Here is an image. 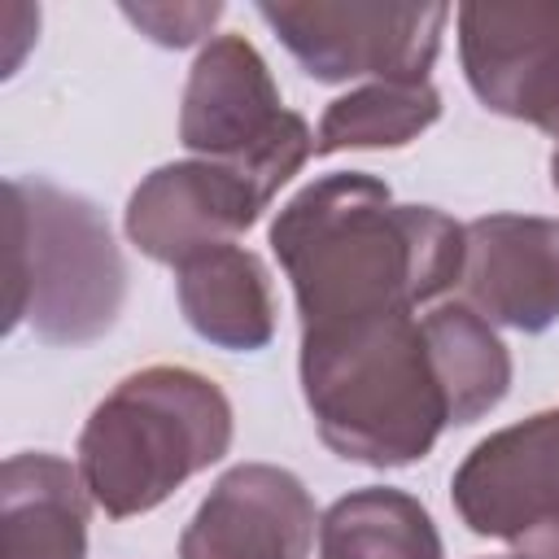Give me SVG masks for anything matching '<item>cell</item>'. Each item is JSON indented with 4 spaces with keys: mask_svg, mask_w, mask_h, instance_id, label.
<instances>
[{
    "mask_svg": "<svg viewBox=\"0 0 559 559\" xmlns=\"http://www.w3.org/2000/svg\"><path fill=\"white\" fill-rule=\"evenodd\" d=\"M319 559H445V546L419 498L362 485L319 515Z\"/></svg>",
    "mask_w": 559,
    "mask_h": 559,
    "instance_id": "obj_15",
    "label": "cell"
},
{
    "mask_svg": "<svg viewBox=\"0 0 559 559\" xmlns=\"http://www.w3.org/2000/svg\"><path fill=\"white\" fill-rule=\"evenodd\" d=\"M179 140L205 162L240 170L266 201L314 157L301 114L284 109L262 52L245 35H214L183 83Z\"/></svg>",
    "mask_w": 559,
    "mask_h": 559,
    "instance_id": "obj_5",
    "label": "cell"
},
{
    "mask_svg": "<svg viewBox=\"0 0 559 559\" xmlns=\"http://www.w3.org/2000/svg\"><path fill=\"white\" fill-rule=\"evenodd\" d=\"M463 301L489 323L537 336L559 323V218L485 214L463 223Z\"/></svg>",
    "mask_w": 559,
    "mask_h": 559,
    "instance_id": "obj_11",
    "label": "cell"
},
{
    "mask_svg": "<svg viewBox=\"0 0 559 559\" xmlns=\"http://www.w3.org/2000/svg\"><path fill=\"white\" fill-rule=\"evenodd\" d=\"M231 402L210 376L157 362L96 402L79 432V476L109 520H131L214 467L231 450Z\"/></svg>",
    "mask_w": 559,
    "mask_h": 559,
    "instance_id": "obj_3",
    "label": "cell"
},
{
    "mask_svg": "<svg viewBox=\"0 0 559 559\" xmlns=\"http://www.w3.org/2000/svg\"><path fill=\"white\" fill-rule=\"evenodd\" d=\"M87 485L61 454H9L0 467L4 559H87Z\"/></svg>",
    "mask_w": 559,
    "mask_h": 559,
    "instance_id": "obj_12",
    "label": "cell"
},
{
    "mask_svg": "<svg viewBox=\"0 0 559 559\" xmlns=\"http://www.w3.org/2000/svg\"><path fill=\"white\" fill-rule=\"evenodd\" d=\"M301 332L380 314H415L463 275L467 236L437 205H397L389 183L332 170L297 188L271 218Z\"/></svg>",
    "mask_w": 559,
    "mask_h": 559,
    "instance_id": "obj_1",
    "label": "cell"
},
{
    "mask_svg": "<svg viewBox=\"0 0 559 559\" xmlns=\"http://www.w3.org/2000/svg\"><path fill=\"white\" fill-rule=\"evenodd\" d=\"M258 17L314 83H428L450 4L402 0H262Z\"/></svg>",
    "mask_w": 559,
    "mask_h": 559,
    "instance_id": "obj_6",
    "label": "cell"
},
{
    "mask_svg": "<svg viewBox=\"0 0 559 559\" xmlns=\"http://www.w3.org/2000/svg\"><path fill=\"white\" fill-rule=\"evenodd\" d=\"M175 297L188 328L218 349L253 354L275 336L271 271L245 245H218L175 266Z\"/></svg>",
    "mask_w": 559,
    "mask_h": 559,
    "instance_id": "obj_13",
    "label": "cell"
},
{
    "mask_svg": "<svg viewBox=\"0 0 559 559\" xmlns=\"http://www.w3.org/2000/svg\"><path fill=\"white\" fill-rule=\"evenodd\" d=\"M314 498L288 467H227L179 537V559H306L314 546Z\"/></svg>",
    "mask_w": 559,
    "mask_h": 559,
    "instance_id": "obj_10",
    "label": "cell"
},
{
    "mask_svg": "<svg viewBox=\"0 0 559 559\" xmlns=\"http://www.w3.org/2000/svg\"><path fill=\"white\" fill-rule=\"evenodd\" d=\"M550 183H555V192H559V144H555V153H550Z\"/></svg>",
    "mask_w": 559,
    "mask_h": 559,
    "instance_id": "obj_18",
    "label": "cell"
},
{
    "mask_svg": "<svg viewBox=\"0 0 559 559\" xmlns=\"http://www.w3.org/2000/svg\"><path fill=\"white\" fill-rule=\"evenodd\" d=\"M450 502L467 533L507 542L511 559H559V406L476 441Z\"/></svg>",
    "mask_w": 559,
    "mask_h": 559,
    "instance_id": "obj_7",
    "label": "cell"
},
{
    "mask_svg": "<svg viewBox=\"0 0 559 559\" xmlns=\"http://www.w3.org/2000/svg\"><path fill=\"white\" fill-rule=\"evenodd\" d=\"M9 319L48 345L105 336L127 301V262L105 214L48 179H9Z\"/></svg>",
    "mask_w": 559,
    "mask_h": 559,
    "instance_id": "obj_4",
    "label": "cell"
},
{
    "mask_svg": "<svg viewBox=\"0 0 559 559\" xmlns=\"http://www.w3.org/2000/svg\"><path fill=\"white\" fill-rule=\"evenodd\" d=\"M502 559H511V555H502Z\"/></svg>",
    "mask_w": 559,
    "mask_h": 559,
    "instance_id": "obj_19",
    "label": "cell"
},
{
    "mask_svg": "<svg viewBox=\"0 0 559 559\" xmlns=\"http://www.w3.org/2000/svg\"><path fill=\"white\" fill-rule=\"evenodd\" d=\"M441 118V92L432 83H362L336 96L314 131V157L345 148H402Z\"/></svg>",
    "mask_w": 559,
    "mask_h": 559,
    "instance_id": "obj_16",
    "label": "cell"
},
{
    "mask_svg": "<svg viewBox=\"0 0 559 559\" xmlns=\"http://www.w3.org/2000/svg\"><path fill=\"white\" fill-rule=\"evenodd\" d=\"M301 397L323 445L362 467L419 463L450 428L419 314L301 332Z\"/></svg>",
    "mask_w": 559,
    "mask_h": 559,
    "instance_id": "obj_2",
    "label": "cell"
},
{
    "mask_svg": "<svg viewBox=\"0 0 559 559\" xmlns=\"http://www.w3.org/2000/svg\"><path fill=\"white\" fill-rule=\"evenodd\" d=\"M122 13L140 31H148L153 44L188 48V44H197L223 17V4L218 0H210V4H122Z\"/></svg>",
    "mask_w": 559,
    "mask_h": 559,
    "instance_id": "obj_17",
    "label": "cell"
},
{
    "mask_svg": "<svg viewBox=\"0 0 559 559\" xmlns=\"http://www.w3.org/2000/svg\"><path fill=\"white\" fill-rule=\"evenodd\" d=\"M454 22L476 100L559 140V4H459Z\"/></svg>",
    "mask_w": 559,
    "mask_h": 559,
    "instance_id": "obj_8",
    "label": "cell"
},
{
    "mask_svg": "<svg viewBox=\"0 0 559 559\" xmlns=\"http://www.w3.org/2000/svg\"><path fill=\"white\" fill-rule=\"evenodd\" d=\"M419 323L450 402V428L476 424L511 389V354L502 336L467 301H441L428 314H419Z\"/></svg>",
    "mask_w": 559,
    "mask_h": 559,
    "instance_id": "obj_14",
    "label": "cell"
},
{
    "mask_svg": "<svg viewBox=\"0 0 559 559\" xmlns=\"http://www.w3.org/2000/svg\"><path fill=\"white\" fill-rule=\"evenodd\" d=\"M266 205L271 201L240 170L188 157L166 162L135 183L122 227L144 258L183 266L205 249L236 245V236H245Z\"/></svg>",
    "mask_w": 559,
    "mask_h": 559,
    "instance_id": "obj_9",
    "label": "cell"
}]
</instances>
